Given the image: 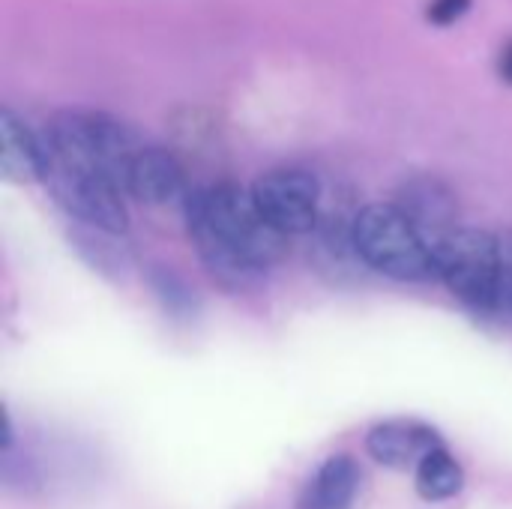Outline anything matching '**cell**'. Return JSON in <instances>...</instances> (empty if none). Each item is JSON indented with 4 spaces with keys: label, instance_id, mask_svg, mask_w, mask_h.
Returning a JSON list of instances; mask_svg holds the SVG:
<instances>
[{
    "label": "cell",
    "instance_id": "2",
    "mask_svg": "<svg viewBox=\"0 0 512 509\" xmlns=\"http://www.w3.org/2000/svg\"><path fill=\"white\" fill-rule=\"evenodd\" d=\"M42 141H45L48 162L105 174L114 183H120L123 192H126L129 162L141 150L132 132L120 120L102 111H81V108L57 111L48 120Z\"/></svg>",
    "mask_w": 512,
    "mask_h": 509
},
{
    "label": "cell",
    "instance_id": "6",
    "mask_svg": "<svg viewBox=\"0 0 512 509\" xmlns=\"http://www.w3.org/2000/svg\"><path fill=\"white\" fill-rule=\"evenodd\" d=\"M252 198L261 216L282 234H309L321 210V183L306 168H273L252 183Z\"/></svg>",
    "mask_w": 512,
    "mask_h": 509
},
{
    "label": "cell",
    "instance_id": "8",
    "mask_svg": "<svg viewBox=\"0 0 512 509\" xmlns=\"http://www.w3.org/2000/svg\"><path fill=\"white\" fill-rule=\"evenodd\" d=\"M48 153L45 141L9 108L0 111V177L15 186L45 183Z\"/></svg>",
    "mask_w": 512,
    "mask_h": 509
},
{
    "label": "cell",
    "instance_id": "1",
    "mask_svg": "<svg viewBox=\"0 0 512 509\" xmlns=\"http://www.w3.org/2000/svg\"><path fill=\"white\" fill-rule=\"evenodd\" d=\"M183 210L201 261L222 282H246L285 252L288 237L261 216L252 192L234 183L192 189L183 198Z\"/></svg>",
    "mask_w": 512,
    "mask_h": 509
},
{
    "label": "cell",
    "instance_id": "7",
    "mask_svg": "<svg viewBox=\"0 0 512 509\" xmlns=\"http://www.w3.org/2000/svg\"><path fill=\"white\" fill-rule=\"evenodd\" d=\"M438 447H447L444 438L423 420H384L366 435L369 456L393 471H417V465Z\"/></svg>",
    "mask_w": 512,
    "mask_h": 509
},
{
    "label": "cell",
    "instance_id": "10",
    "mask_svg": "<svg viewBox=\"0 0 512 509\" xmlns=\"http://www.w3.org/2000/svg\"><path fill=\"white\" fill-rule=\"evenodd\" d=\"M399 207L408 213V219L423 231V237L435 246L447 231L456 228V201L450 189L438 180H414L405 186Z\"/></svg>",
    "mask_w": 512,
    "mask_h": 509
},
{
    "label": "cell",
    "instance_id": "4",
    "mask_svg": "<svg viewBox=\"0 0 512 509\" xmlns=\"http://www.w3.org/2000/svg\"><path fill=\"white\" fill-rule=\"evenodd\" d=\"M435 276L462 303L495 312L501 309V246L480 228H453L435 246Z\"/></svg>",
    "mask_w": 512,
    "mask_h": 509
},
{
    "label": "cell",
    "instance_id": "13",
    "mask_svg": "<svg viewBox=\"0 0 512 509\" xmlns=\"http://www.w3.org/2000/svg\"><path fill=\"white\" fill-rule=\"evenodd\" d=\"M471 3L474 0H432L426 6V21L438 24V27H450V24H456L459 18L468 15Z\"/></svg>",
    "mask_w": 512,
    "mask_h": 509
},
{
    "label": "cell",
    "instance_id": "3",
    "mask_svg": "<svg viewBox=\"0 0 512 509\" xmlns=\"http://www.w3.org/2000/svg\"><path fill=\"white\" fill-rule=\"evenodd\" d=\"M351 243L372 270L390 279L417 282L435 273L432 243L399 204L378 201L363 207L354 216Z\"/></svg>",
    "mask_w": 512,
    "mask_h": 509
},
{
    "label": "cell",
    "instance_id": "14",
    "mask_svg": "<svg viewBox=\"0 0 512 509\" xmlns=\"http://www.w3.org/2000/svg\"><path fill=\"white\" fill-rule=\"evenodd\" d=\"M501 246V309L512 306V231L498 237Z\"/></svg>",
    "mask_w": 512,
    "mask_h": 509
},
{
    "label": "cell",
    "instance_id": "15",
    "mask_svg": "<svg viewBox=\"0 0 512 509\" xmlns=\"http://www.w3.org/2000/svg\"><path fill=\"white\" fill-rule=\"evenodd\" d=\"M498 75L501 81H507L512 87V39L501 48V57H498Z\"/></svg>",
    "mask_w": 512,
    "mask_h": 509
},
{
    "label": "cell",
    "instance_id": "11",
    "mask_svg": "<svg viewBox=\"0 0 512 509\" xmlns=\"http://www.w3.org/2000/svg\"><path fill=\"white\" fill-rule=\"evenodd\" d=\"M360 489V468L351 456H330L306 483L297 509H351Z\"/></svg>",
    "mask_w": 512,
    "mask_h": 509
},
{
    "label": "cell",
    "instance_id": "9",
    "mask_svg": "<svg viewBox=\"0 0 512 509\" xmlns=\"http://www.w3.org/2000/svg\"><path fill=\"white\" fill-rule=\"evenodd\" d=\"M126 195L141 204H168L186 198V174L174 153L162 147H141L126 171Z\"/></svg>",
    "mask_w": 512,
    "mask_h": 509
},
{
    "label": "cell",
    "instance_id": "12",
    "mask_svg": "<svg viewBox=\"0 0 512 509\" xmlns=\"http://www.w3.org/2000/svg\"><path fill=\"white\" fill-rule=\"evenodd\" d=\"M414 486L417 495L429 504L435 501H450L462 492L465 486V471L462 465L453 459V453L447 447L432 450L414 471Z\"/></svg>",
    "mask_w": 512,
    "mask_h": 509
},
{
    "label": "cell",
    "instance_id": "5",
    "mask_svg": "<svg viewBox=\"0 0 512 509\" xmlns=\"http://www.w3.org/2000/svg\"><path fill=\"white\" fill-rule=\"evenodd\" d=\"M45 183L54 192L57 204L78 222H84L102 234H126V228H129V216H126V204H123L126 192L111 177L48 162Z\"/></svg>",
    "mask_w": 512,
    "mask_h": 509
}]
</instances>
